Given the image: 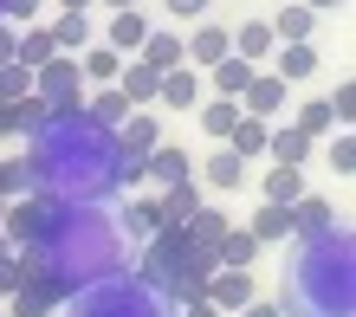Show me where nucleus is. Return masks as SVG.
Listing matches in <instances>:
<instances>
[{
    "label": "nucleus",
    "mask_w": 356,
    "mask_h": 317,
    "mask_svg": "<svg viewBox=\"0 0 356 317\" xmlns=\"http://www.w3.org/2000/svg\"><path fill=\"white\" fill-rule=\"evenodd\" d=\"M26 168H33V195L46 201L104 207L111 195H123V149L111 130L85 117V104L46 117V130L26 143Z\"/></svg>",
    "instance_id": "f257e3e1"
},
{
    "label": "nucleus",
    "mask_w": 356,
    "mask_h": 317,
    "mask_svg": "<svg viewBox=\"0 0 356 317\" xmlns=\"http://www.w3.org/2000/svg\"><path fill=\"white\" fill-rule=\"evenodd\" d=\"M26 266L46 272V279H58L65 291H85V285H104V279H117V272H130V252H123V234H117L111 207L52 201L46 240H39V252Z\"/></svg>",
    "instance_id": "f03ea898"
},
{
    "label": "nucleus",
    "mask_w": 356,
    "mask_h": 317,
    "mask_svg": "<svg viewBox=\"0 0 356 317\" xmlns=\"http://www.w3.org/2000/svg\"><path fill=\"white\" fill-rule=\"evenodd\" d=\"M285 317H356V234L337 220L291 246V272L279 298Z\"/></svg>",
    "instance_id": "7ed1b4c3"
},
{
    "label": "nucleus",
    "mask_w": 356,
    "mask_h": 317,
    "mask_svg": "<svg viewBox=\"0 0 356 317\" xmlns=\"http://www.w3.org/2000/svg\"><path fill=\"white\" fill-rule=\"evenodd\" d=\"M58 317H169V298L149 291L143 279H130V272H117V279H104V285L72 291Z\"/></svg>",
    "instance_id": "20e7f679"
},
{
    "label": "nucleus",
    "mask_w": 356,
    "mask_h": 317,
    "mask_svg": "<svg viewBox=\"0 0 356 317\" xmlns=\"http://www.w3.org/2000/svg\"><path fill=\"white\" fill-rule=\"evenodd\" d=\"M33 97L46 111H78L85 104V78H78V58H52V65L33 72Z\"/></svg>",
    "instance_id": "39448f33"
},
{
    "label": "nucleus",
    "mask_w": 356,
    "mask_h": 317,
    "mask_svg": "<svg viewBox=\"0 0 356 317\" xmlns=\"http://www.w3.org/2000/svg\"><path fill=\"white\" fill-rule=\"evenodd\" d=\"M65 298H72V291L58 285V279H46V272L26 266V279H19V291L7 298V311H0V317H52V311H65Z\"/></svg>",
    "instance_id": "423d86ee"
},
{
    "label": "nucleus",
    "mask_w": 356,
    "mask_h": 317,
    "mask_svg": "<svg viewBox=\"0 0 356 317\" xmlns=\"http://www.w3.org/2000/svg\"><path fill=\"white\" fill-rule=\"evenodd\" d=\"M259 298V279L253 272H207V285H201V304H214V317H240L246 304Z\"/></svg>",
    "instance_id": "0eeeda50"
},
{
    "label": "nucleus",
    "mask_w": 356,
    "mask_h": 317,
    "mask_svg": "<svg viewBox=\"0 0 356 317\" xmlns=\"http://www.w3.org/2000/svg\"><path fill=\"white\" fill-rule=\"evenodd\" d=\"M117 234H123V246H149V240L162 234V207H156V195H130V201H123Z\"/></svg>",
    "instance_id": "6e6552de"
},
{
    "label": "nucleus",
    "mask_w": 356,
    "mask_h": 317,
    "mask_svg": "<svg viewBox=\"0 0 356 317\" xmlns=\"http://www.w3.org/2000/svg\"><path fill=\"white\" fill-rule=\"evenodd\" d=\"M143 181H156V188L195 181V156H188L181 143H162V149H149V156H143Z\"/></svg>",
    "instance_id": "1a4fd4ad"
},
{
    "label": "nucleus",
    "mask_w": 356,
    "mask_h": 317,
    "mask_svg": "<svg viewBox=\"0 0 356 317\" xmlns=\"http://www.w3.org/2000/svg\"><path fill=\"white\" fill-rule=\"evenodd\" d=\"M227 52H234V39H227V26H220V19H201V26L181 39V58H188V65H207V72H214Z\"/></svg>",
    "instance_id": "9d476101"
},
{
    "label": "nucleus",
    "mask_w": 356,
    "mask_h": 317,
    "mask_svg": "<svg viewBox=\"0 0 356 317\" xmlns=\"http://www.w3.org/2000/svg\"><path fill=\"white\" fill-rule=\"evenodd\" d=\"M227 39H234V58H246V65H272V52H279L272 19H240V26H227Z\"/></svg>",
    "instance_id": "9b49d317"
},
{
    "label": "nucleus",
    "mask_w": 356,
    "mask_h": 317,
    "mask_svg": "<svg viewBox=\"0 0 356 317\" xmlns=\"http://www.w3.org/2000/svg\"><path fill=\"white\" fill-rule=\"evenodd\" d=\"M117 149L130 156V162H143L149 149H162V117H149V111H130L117 123Z\"/></svg>",
    "instance_id": "f8f14e48"
},
{
    "label": "nucleus",
    "mask_w": 356,
    "mask_h": 317,
    "mask_svg": "<svg viewBox=\"0 0 356 317\" xmlns=\"http://www.w3.org/2000/svg\"><path fill=\"white\" fill-rule=\"evenodd\" d=\"M227 227H234V220H227L220 207H201V214H195V220L181 227V240H188V252H201V259H214V252H220V240H227Z\"/></svg>",
    "instance_id": "ddd939ff"
},
{
    "label": "nucleus",
    "mask_w": 356,
    "mask_h": 317,
    "mask_svg": "<svg viewBox=\"0 0 356 317\" xmlns=\"http://www.w3.org/2000/svg\"><path fill=\"white\" fill-rule=\"evenodd\" d=\"M156 207H162V227H175V234H181V227L207 207V201H201V181H175V188H162Z\"/></svg>",
    "instance_id": "4468645a"
},
{
    "label": "nucleus",
    "mask_w": 356,
    "mask_h": 317,
    "mask_svg": "<svg viewBox=\"0 0 356 317\" xmlns=\"http://www.w3.org/2000/svg\"><path fill=\"white\" fill-rule=\"evenodd\" d=\"M201 188H214V195H240V188H246V162L220 143V149L201 162Z\"/></svg>",
    "instance_id": "2eb2a0df"
},
{
    "label": "nucleus",
    "mask_w": 356,
    "mask_h": 317,
    "mask_svg": "<svg viewBox=\"0 0 356 317\" xmlns=\"http://www.w3.org/2000/svg\"><path fill=\"white\" fill-rule=\"evenodd\" d=\"M156 84H162V72H149L143 58H123L117 91H123V104H130V111H149V104H156Z\"/></svg>",
    "instance_id": "dca6fc26"
},
{
    "label": "nucleus",
    "mask_w": 356,
    "mask_h": 317,
    "mask_svg": "<svg viewBox=\"0 0 356 317\" xmlns=\"http://www.w3.org/2000/svg\"><path fill=\"white\" fill-rule=\"evenodd\" d=\"M240 111L246 117H259V123H272L285 111V78H272V72H259L253 84H246V97H240Z\"/></svg>",
    "instance_id": "f3484780"
},
{
    "label": "nucleus",
    "mask_w": 356,
    "mask_h": 317,
    "mask_svg": "<svg viewBox=\"0 0 356 317\" xmlns=\"http://www.w3.org/2000/svg\"><path fill=\"white\" fill-rule=\"evenodd\" d=\"M156 104L162 111H201V78L195 72H162V84H156Z\"/></svg>",
    "instance_id": "a211bd4d"
},
{
    "label": "nucleus",
    "mask_w": 356,
    "mask_h": 317,
    "mask_svg": "<svg viewBox=\"0 0 356 317\" xmlns=\"http://www.w3.org/2000/svg\"><path fill=\"white\" fill-rule=\"evenodd\" d=\"M259 252H266V246L246 234V227H227V240H220V252H214V266H220V272H253V266H259Z\"/></svg>",
    "instance_id": "6ab92c4d"
},
{
    "label": "nucleus",
    "mask_w": 356,
    "mask_h": 317,
    "mask_svg": "<svg viewBox=\"0 0 356 317\" xmlns=\"http://www.w3.org/2000/svg\"><path fill=\"white\" fill-rule=\"evenodd\" d=\"M253 78H259V65H246V58H234V52H227L220 65L207 72V84H214V97H227V104H240V97H246V84H253Z\"/></svg>",
    "instance_id": "aec40b11"
},
{
    "label": "nucleus",
    "mask_w": 356,
    "mask_h": 317,
    "mask_svg": "<svg viewBox=\"0 0 356 317\" xmlns=\"http://www.w3.org/2000/svg\"><path fill=\"white\" fill-rule=\"evenodd\" d=\"M52 46H58V58H78V52H85V46H97V39H91V13H58L52 19Z\"/></svg>",
    "instance_id": "412c9836"
},
{
    "label": "nucleus",
    "mask_w": 356,
    "mask_h": 317,
    "mask_svg": "<svg viewBox=\"0 0 356 317\" xmlns=\"http://www.w3.org/2000/svg\"><path fill=\"white\" fill-rule=\"evenodd\" d=\"M149 33H156V26H149L143 13H111V33H104V46H111L117 58H123V52L136 58V52H143V39H149Z\"/></svg>",
    "instance_id": "4be33fe9"
},
{
    "label": "nucleus",
    "mask_w": 356,
    "mask_h": 317,
    "mask_svg": "<svg viewBox=\"0 0 356 317\" xmlns=\"http://www.w3.org/2000/svg\"><path fill=\"white\" fill-rule=\"evenodd\" d=\"M266 156H272V168H305L311 162V143L291 130V123H279V130L266 136Z\"/></svg>",
    "instance_id": "5701e85b"
},
{
    "label": "nucleus",
    "mask_w": 356,
    "mask_h": 317,
    "mask_svg": "<svg viewBox=\"0 0 356 317\" xmlns=\"http://www.w3.org/2000/svg\"><path fill=\"white\" fill-rule=\"evenodd\" d=\"M305 201V168H266V207H298Z\"/></svg>",
    "instance_id": "b1692460"
},
{
    "label": "nucleus",
    "mask_w": 356,
    "mask_h": 317,
    "mask_svg": "<svg viewBox=\"0 0 356 317\" xmlns=\"http://www.w3.org/2000/svg\"><path fill=\"white\" fill-rule=\"evenodd\" d=\"M311 26H318V13H311V7H279L272 39H279V46H311Z\"/></svg>",
    "instance_id": "393cba45"
},
{
    "label": "nucleus",
    "mask_w": 356,
    "mask_h": 317,
    "mask_svg": "<svg viewBox=\"0 0 356 317\" xmlns=\"http://www.w3.org/2000/svg\"><path fill=\"white\" fill-rule=\"evenodd\" d=\"M52 58H58V46H52V33H46V26H26V33H19V46H13V65L39 72V65H52Z\"/></svg>",
    "instance_id": "a878e982"
},
{
    "label": "nucleus",
    "mask_w": 356,
    "mask_h": 317,
    "mask_svg": "<svg viewBox=\"0 0 356 317\" xmlns=\"http://www.w3.org/2000/svg\"><path fill=\"white\" fill-rule=\"evenodd\" d=\"M136 58H143L149 72H181V33H149Z\"/></svg>",
    "instance_id": "bb28decb"
},
{
    "label": "nucleus",
    "mask_w": 356,
    "mask_h": 317,
    "mask_svg": "<svg viewBox=\"0 0 356 317\" xmlns=\"http://www.w3.org/2000/svg\"><path fill=\"white\" fill-rule=\"evenodd\" d=\"M85 117L97 123V130H111V136H117V123L130 117V104H123V91H117V84H104L97 97H85Z\"/></svg>",
    "instance_id": "cd10ccee"
},
{
    "label": "nucleus",
    "mask_w": 356,
    "mask_h": 317,
    "mask_svg": "<svg viewBox=\"0 0 356 317\" xmlns=\"http://www.w3.org/2000/svg\"><path fill=\"white\" fill-rule=\"evenodd\" d=\"M117 72H123V58L111 46H85V52H78V78H85V84H117Z\"/></svg>",
    "instance_id": "c85d7f7f"
},
{
    "label": "nucleus",
    "mask_w": 356,
    "mask_h": 317,
    "mask_svg": "<svg viewBox=\"0 0 356 317\" xmlns=\"http://www.w3.org/2000/svg\"><path fill=\"white\" fill-rule=\"evenodd\" d=\"M246 234H253L259 246H272V240H291L298 227H291V207H259V214L246 220Z\"/></svg>",
    "instance_id": "c756f323"
},
{
    "label": "nucleus",
    "mask_w": 356,
    "mask_h": 317,
    "mask_svg": "<svg viewBox=\"0 0 356 317\" xmlns=\"http://www.w3.org/2000/svg\"><path fill=\"white\" fill-rule=\"evenodd\" d=\"M266 136H272V123L240 117V123H234V136H227V149H234L240 162H253V156H266Z\"/></svg>",
    "instance_id": "7c9ffc66"
},
{
    "label": "nucleus",
    "mask_w": 356,
    "mask_h": 317,
    "mask_svg": "<svg viewBox=\"0 0 356 317\" xmlns=\"http://www.w3.org/2000/svg\"><path fill=\"white\" fill-rule=\"evenodd\" d=\"M311 72H318V52H311V46H279V52H272V78L298 84V78H311Z\"/></svg>",
    "instance_id": "2f4dec72"
},
{
    "label": "nucleus",
    "mask_w": 356,
    "mask_h": 317,
    "mask_svg": "<svg viewBox=\"0 0 356 317\" xmlns=\"http://www.w3.org/2000/svg\"><path fill=\"white\" fill-rule=\"evenodd\" d=\"M240 117H246L240 104H227V97H201V130H207V136H220V143H227Z\"/></svg>",
    "instance_id": "473e14b6"
},
{
    "label": "nucleus",
    "mask_w": 356,
    "mask_h": 317,
    "mask_svg": "<svg viewBox=\"0 0 356 317\" xmlns=\"http://www.w3.org/2000/svg\"><path fill=\"white\" fill-rule=\"evenodd\" d=\"M291 227H298V240H305V234H324V227H337V214H330V201H324V195H305L298 207H291Z\"/></svg>",
    "instance_id": "72a5a7b5"
},
{
    "label": "nucleus",
    "mask_w": 356,
    "mask_h": 317,
    "mask_svg": "<svg viewBox=\"0 0 356 317\" xmlns=\"http://www.w3.org/2000/svg\"><path fill=\"white\" fill-rule=\"evenodd\" d=\"M19 195H33V168H26V156H0V207Z\"/></svg>",
    "instance_id": "f704fd0d"
},
{
    "label": "nucleus",
    "mask_w": 356,
    "mask_h": 317,
    "mask_svg": "<svg viewBox=\"0 0 356 317\" xmlns=\"http://www.w3.org/2000/svg\"><path fill=\"white\" fill-rule=\"evenodd\" d=\"M291 130H298L305 143H318V136H330V130H337V117H330V104L318 97V104H305V111L291 117Z\"/></svg>",
    "instance_id": "c9c22d12"
},
{
    "label": "nucleus",
    "mask_w": 356,
    "mask_h": 317,
    "mask_svg": "<svg viewBox=\"0 0 356 317\" xmlns=\"http://www.w3.org/2000/svg\"><path fill=\"white\" fill-rule=\"evenodd\" d=\"M324 156H330V168H337V181H350V175H356V136H350V130H330Z\"/></svg>",
    "instance_id": "e433bc0d"
},
{
    "label": "nucleus",
    "mask_w": 356,
    "mask_h": 317,
    "mask_svg": "<svg viewBox=\"0 0 356 317\" xmlns=\"http://www.w3.org/2000/svg\"><path fill=\"white\" fill-rule=\"evenodd\" d=\"M39 13H46V0H0V26H13V33L39 26Z\"/></svg>",
    "instance_id": "4c0bfd02"
},
{
    "label": "nucleus",
    "mask_w": 356,
    "mask_h": 317,
    "mask_svg": "<svg viewBox=\"0 0 356 317\" xmlns=\"http://www.w3.org/2000/svg\"><path fill=\"white\" fill-rule=\"evenodd\" d=\"M33 97V72L26 65H0V104H19Z\"/></svg>",
    "instance_id": "58836bf2"
},
{
    "label": "nucleus",
    "mask_w": 356,
    "mask_h": 317,
    "mask_svg": "<svg viewBox=\"0 0 356 317\" xmlns=\"http://www.w3.org/2000/svg\"><path fill=\"white\" fill-rule=\"evenodd\" d=\"M13 117H19V136L33 143L39 130H46V117H52V111H46V104H39V97H19V104H13Z\"/></svg>",
    "instance_id": "ea45409f"
},
{
    "label": "nucleus",
    "mask_w": 356,
    "mask_h": 317,
    "mask_svg": "<svg viewBox=\"0 0 356 317\" xmlns=\"http://www.w3.org/2000/svg\"><path fill=\"white\" fill-rule=\"evenodd\" d=\"M324 104H330V117H337V130H350V123H356V84H350V78L337 84V97H324Z\"/></svg>",
    "instance_id": "a19ab883"
},
{
    "label": "nucleus",
    "mask_w": 356,
    "mask_h": 317,
    "mask_svg": "<svg viewBox=\"0 0 356 317\" xmlns=\"http://www.w3.org/2000/svg\"><path fill=\"white\" fill-rule=\"evenodd\" d=\"M214 0H162V13H175V26H201V13Z\"/></svg>",
    "instance_id": "79ce46f5"
},
{
    "label": "nucleus",
    "mask_w": 356,
    "mask_h": 317,
    "mask_svg": "<svg viewBox=\"0 0 356 317\" xmlns=\"http://www.w3.org/2000/svg\"><path fill=\"white\" fill-rule=\"evenodd\" d=\"M240 317H285V311H279V304H272V298H253V304H246Z\"/></svg>",
    "instance_id": "37998d69"
},
{
    "label": "nucleus",
    "mask_w": 356,
    "mask_h": 317,
    "mask_svg": "<svg viewBox=\"0 0 356 317\" xmlns=\"http://www.w3.org/2000/svg\"><path fill=\"white\" fill-rule=\"evenodd\" d=\"M13 46H19V33H13V26H0V65H13Z\"/></svg>",
    "instance_id": "c03bdc74"
},
{
    "label": "nucleus",
    "mask_w": 356,
    "mask_h": 317,
    "mask_svg": "<svg viewBox=\"0 0 356 317\" xmlns=\"http://www.w3.org/2000/svg\"><path fill=\"white\" fill-rule=\"evenodd\" d=\"M104 13H136V0H97Z\"/></svg>",
    "instance_id": "a18cd8bd"
},
{
    "label": "nucleus",
    "mask_w": 356,
    "mask_h": 317,
    "mask_svg": "<svg viewBox=\"0 0 356 317\" xmlns=\"http://www.w3.org/2000/svg\"><path fill=\"white\" fill-rule=\"evenodd\" d=\"M298 7H311V13H330V7H343V0H298Z\"/></svg>",
    "instance_id": "49530a36"
},
{
    "label": "nucleus",
    "mask_w": 356,
    "mask_h": 317,
    "mask_svg": "<svg viewBox=\"0 0 356 317\" xmlns=\"http://www.w3.org/2000/svg\"><path fill=\"white\" fill-rule=\"evenodd\" d=\"M58 7H65V13H91L97 0H58Z\"/></svg>",
    "instance_id": "de8ad7c7"
},
{
    "label": "nucleus",
    "mask_w": 356,
    "mask_h": 317,
    "mask_svg": "<svg viewBox=\"0 0 356 317\" xmlns=\"http://www.w3.org/2000/svg\"><path fill=\"white\" fill-rule=\"evenodd\" d=\"M0 252H7V240H0Z\"/></svg>",
    "instance_id": "09e8293b"
}]
</instances>
